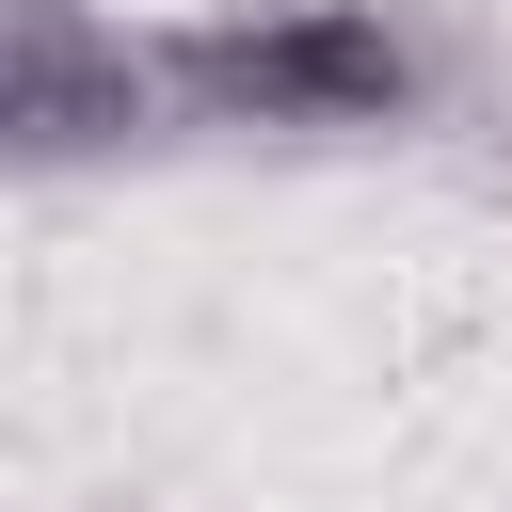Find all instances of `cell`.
Here are the masks:
<instances>
[{
    "instance_id": "1",
    "label": "cell",
    "mask_w": 512,
    "mask_h": 512,
    "mask_svg": "<svg viewBox=\"0 0 512 512\" xmlns=\"http://www.w3.org/2000/svg\"><path fill=\"white\" fill-rule=\"evenodd\" d=\"M160 80H176V128L368 144V128L464 112L480 48L448 0H224V16H160Z\"/></svg>"
},
{
    "instance_id": "2",
    "label": "cell",
    "mask_w": 512,
    "mask_h": 512,
    "mask_svg": "<svg viewBox=\"0 0 512 512\" xmlns=\"http://www.w3.org/2000/svg\"><path fill=\"white\" fill-rule=\"evenodd\" d=\"M0 144H16V160L176 144L160 32H128V16H96V0H16V32H0Z\"/></svg>"
},
{
    "instance_id": "3",
    "label": "cell",
    "mask_w": 512,
    "mask_h": 512,
    "mask_svg": "<svg viewBox=\"0 0 512 512\" xmlns=\"http://www.w3.org/2000/svg\"><path fill=\"white\" fill-rule=\"evenodd\" d=\"M80 512H144V496H128V480H96V496H80Z\"/></svg>"
}]
</instances>
